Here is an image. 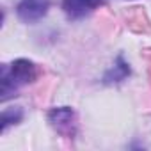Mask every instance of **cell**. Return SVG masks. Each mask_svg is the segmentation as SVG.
<instances>
[{
    "instance_id": "8992f818",
    "label": "cell",
    "mask_w": 151,
    "mask_h": 151,
    "mask_svg": "<svg viewBox=\"0 0 151 151\" xmlns=\"http://www.w3.org/2000/svg\"><path fill=\"white\" fill-rule=\"evenodd\" d=\"M22 117H23L22 109H6V110L2 112V132H6L9 124L20 123Z\"/></svg>"
},
{
    "instance_id": "7a4b0ae2",
    "label": "cell",
    "mask_w": 151,
    "mask_h": 151,
    "mask_svg": "<svg viewBox=\"0 0 151 151\" xmlns=\"http://www.w3.org/2000/svg\"><path fill=\"white\" fill-rule=\"evenodd\" d=\"M50 7V0H20L16 7V14L25 23H34L41 20Z\"/></svg>"
},
{
    "instance_id": "5b68a950",
    "label": "cell",
    "mask_w": 151,
    "mask_h": 151,
    "mask_svg": "<svg viewBox=\"0 0 151 151\" xmlns=\"http://www.w3.org/2000/svg\"><path fill=\"white\" fill-rule=\"evenodd\" d=\"M128 75H130V68H128V64L119 57V59H117V62H116V66H114V68H110V69L105 73L103 82H105V84H116V82L124 80Z\"/></svg>"
},
{
    "instance_id": "3957f363",
    "label": "cell",
    "mask_w": 151,
    "mask_h": 151,
    "mask_svg": "<svg viewBox=\"0 0 151 151\" xmlns=\"http://www.w3.org/2000/svg\"><path fill=\"white\" fill-rule=\"evenodd\" d=\"M48 121L52 123V126L62 133V135H73L75 133V112L69 107H59V109H52L48 112Z\"/></svg>"
},
{
    "instance_id": "6da1fadb",
    "label": "cell",
    "mask_w": 151,
    "mask_h": 151,
    "mask_svg": "<svg viewBox=\"0 0 151 151\" xmlns=\"http://www.w3.org/2000/svg\"><path fill=\"white\" fill-rule=\"evenodd\" d=\"M39 77L37 66L29 59H16L9 66H2V101H7L20 86L36 82Z\"/></svg>"
},
{
    "instance_id": "277c9868",
    "label": "cell",
    "mask_w": 151,
    "mask_h": 151,
    "mask_svg": "<svg viewBox=\"0 0 151 151\" xmlns=\"http://www.w3.org/2000/svg\"><path fill=\"white\" fill-rule=\"evenodd\" d=\"M103 4H105V0H62V9L68 14V18L77 20Z\"/></svg>"
}]
</instances>
